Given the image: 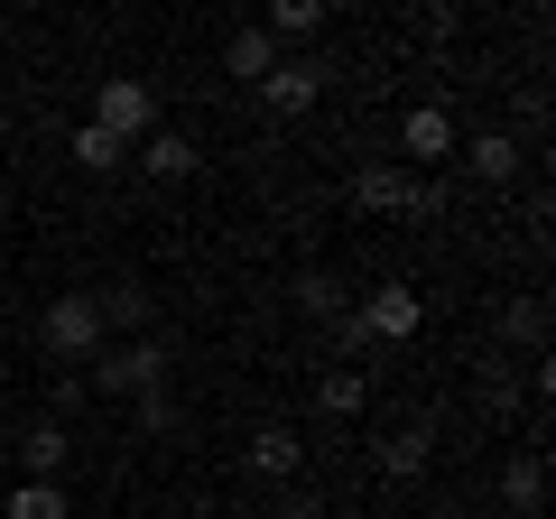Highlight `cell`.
<instances>
[{
	"label": "cell",
	"instance_id": "cell-13",
	"mask_svg": "<svg viewBox=\"0 0 556 519\" xmlns=\"http://www.w3.org/2000/svg\"><path fill=\"white\" fill-rule=\"evenodd\" d=\"M325 28V0H269V20H260V38L269 47H306Z\"/></svg>",
	"mask_w": 556,
	"mask_h": 519
},
{
	"label": "cell",
	"instance_id": "cell-14",
	"mask_svg": "<svg viewBox=\"0 0 556 519\" xmlns=\"http://www.w3.org/2000/svg\"><path fill=\"white\" fill-rule=\"evenodd\" d=\"M65 159H75L84 177H112V167H130V149H121L112 130H93V121H75V130H65Z\"/></svg>",
	"mask_w": 556,
	"mask_h": 519
},
{
	"label": "cell",
	"instance_id": "cell-21",
	"mask_svg": "<svg viewBox=\"0 0 556 519\" xmlns=\"http://www.w3.org/2000/svg\"><path fill=\"white\" fill-rule=\"evenodd\" d=\"M437 214H455V186H445V177H417V167H408V223H437Z\"/></svg>",
	"mask_w": 556,
	"mask_h": 519
},
{
	"label": "cell",
	"instance_id": "cell-27",
	"mask_svg": "<svg viewBox=\"0 0 556 519\" xmlns=\"http://www.w3.org/2000/svg\"><path fill=\"white\" fill-rule=\"evenodd\" d=\"M214 519H241V510H214Z\"/></svg>",
	"mask_w": 556,
	"mask_h": 519
},
{
	"label": "cell",
	"instance_id": "cell-11",
	"mask_svg": "<svg viewBox=\"0 0 556 519\" xmlns=\"http://www.w3.org/2000/svg\"><path fill=\"white\" fill-rule=\"evenodd\" d=\"M353 214H408V167H353Z\"/></svg>",
	"mask_w": 556,
	"mask_h": 519
},
{
	"label": "cell",
	"instance_id": "cell-16",
	"mask_svg": "<svg viewBox=\"0 0 556 519\" xmlns=\"http://www.w3.org/2000/svg\"><path fill=\"white\" fill-rule=\"evenodd\" d=\"M269 65H278V47L260 38V28H232V38H223V75H241V84H269Z\"/></svg>",
	"mask_w": 556,
	"mask_h": 519
},
{
	"label": "cell",
	"instance_id": "cell-22",
	"mask_svg": "<svg viewBox=\"0 0 556 519\" xmlns=\"http://www.w3.org/2000/svg\"><path fill=\"white\" fill-rule=\"evenodd\" d=\"M130 427H139V436H167V427H177V400H167V390H149V400H130Z\"/></svg>",
	"mask_w": 556,
	"mask_h": 519
},
{
	"label": "cell",
	"instance_id": "cell-26",
	"mask_svg": "<svg viewBox=\"0 0 556 519\" xmlns=\"http://www.w3.org/2000/svg\"><path fill=\"white\" fill-rule=\"evenodd\" d=\"M427 519H464V510H455V501H437V510H427Z\"/></svg>",
	"mask_w": 556,
	"mask_h": 519
},
{
	"label": "cell",
	"instance_id": "cell-10",
	"mask_svg": "<svg viewBox=\"0 0 556 519\" xmlns=\"http://www.w3.org/2000/svg\"><path fill=\"white\" fill-rule=\"evenodd\" d=\"M93 306H102V334H112V343L149 334V316H159V298H149V288H93Z\"/></svg>",
	"mask_w": 556,
	"mask_h": 519
},
{
	"label": "cell",
	"instance_id": "cell-7",
	"mask_svg": "<svg viewBox=\"0 0 556 519\" xmlns=\"http://www.w3.org/2000/svg\"><path fill=\"white\" fill-rule=\"evenodd\" d=\"M65 464H75V427L28 418V427H20V473H28V482H65Z\"/></svg>",
	"mask_w": 556,
	"mask_h": 519
},
{
	"label": "cell",
	"instance_id": "cell-25",
	"mask_svg": "<svg viewBox=\"0 0 556 519\" xmlns=\"http://www.w3.org/2000/svg\"><path fill=\"white\" fill-rule=\"evenodd\" d=\"M455 28H464V10H445V0H437V10H417V38H455Z\"/></svg>",
	"mask_w": 556,
	"mask_h": 519
},
{
	"label": "cell",
	"instance_id": "cell-8",
	"mask_svg": "<svg viewBox=\"0 0 556 519\" xmlns=\"http://www.w3.org/2000/svg\"><path fill=\"white\" fill-rule=\"evenodd\" d=\"M130 159L149 167V177H159V186H186V177H195V167H204V149L186 140V130H167V121H159V130H149V140L130 149Z\"/></svg>",
	"mask_w": 556,
	"mask_h": 519
},
{
	"label": "cell",
	"instance_id": "cell-4",
	"mask_svg": "<svg viewBox=\"0 0 556 519\" xmlns=\"http://www.w3.org/2000/svg\"><path fill=\"white\" fill-rule=\"evenodd\" d=\"M353 316H362V334H371V343H417V325H427V298H417L408 279H380L371 298L353 306Z\"/></svg>",
	"mask_w": 556,
	"mask_h": 519
},
{
	"label": "cell",
	"instance_id": "cell-15",
	"mask_svg": "<svg viewBox=\"0 0 556 519\" xmlns=\"http://www.w3.org/2000/svg\"><path fill=\"white\" fill-rule=\"evenodd\" d=\"M427 455H437L427 427H390V436H380V473H390V482H417V473H427Z\"/></svg>",
	"mask_w": 556,
	"mask_h": 519
},
{
	"label": "cell",
	"instance_id": "cell-12",
	"mask_svg": "<svg viewBox=\"0 0 556 519\" xmlns=\"http://www.w3.org/2000/svg\"><path fill=\"white\" fill-rule=\"evenodd\" d=\"M298 464H306V445H298V427H260V436H251V473L260 482H298Z\"/></svg>",
	"mask_w": 556,
	"mask_h": 519
},
{
	"label": "cell",
	"instance_id": "cell-20",
	"mask_svg": "<svg viewBox=\"0 0 556 519\" xmlns=\"http://www.w3.org/2000/svg\"><path fill=\"white\" fill-rule=\"evenodd\" d=\"M298 306L334 325V316H343V279H334V269H298Z\"/></svg>",
	"mask_w": 556,
	"mask_h": 519
},
{
	"label": "cell",
	"instance_id": "cell-6",
	"mask_svg": "<svg viewBox=\"0 0 556 519\" xmlns=\"http://www.w3.org/2000/svg\"><path fill=\"white\" fill-rule=\"evenodd\" d=\"M455 140H464V130H455V112H445V102H417V112L399 121V149L417 159V177H437V159H455Z\"/></svg>",
	"mask_w": 556,
	"mask_h": 519
},
{
	"label": "cell",
	"instance_id": "cell-23",
	"mask_svg": "<svg viewBox=\"0 0 556 519\" xmlns=\"http://www.w3.org/2000/svg\"><path fill=\"white\" fill-rule=\"evenodd\" d=\"M84 400H93V390H84V371H56V408H47V418L65 427V418H75V408H84Z\"/></svg>",
	"mask_w": 556,
	"mask_h": 519
},
{
	"label": "cell",
	"instance_id": "cell-5",
	"mask_svg": "<svg viewBox=\"0 0 556 519\" xmlns=\"http://www.w3.org/2000/svg\"><path fill=\"white\" fill-rule=\"evenodd\" d=\"M260 102H269L278 121L316 112V102H325V56H278V65H269V84H260Z\"/></svg>",
	"mask_w": 556,
	"mask_h": 519
},
{
	"label": "cell",
	"instance_id": "cell-19",
	"mask_svg": "<svg viewBox=\"0 0 556 519\" xmlns=\"http://www.w3.org/2000/svg\"><path fill=\"white\" fill-rule=\"evenodd\" d=\"M10 519H75V501H65V482H20L10 492Z\"/></svg>",
	"mask_w": 556,
	"mask_h": 519
},
{
	"label": "cell",
	"instance_id": "cell-2",
	"mask_svg": "<svg viewBox=\"0 0 556 519\" xmlns=\"http://www.w3.org/2000/svg\"><path fill=\"white\" fill-rule=\"evenodd\" d=\"M38 343H47V362H56V371H84V362L102 353V306H93V288H65L56 306H47V325H38Z\"/></svg>",
	"mask_w": 556,
	"mask_h": 519
},
{
	"label": "cell",
	"instance_id": "cell-24",
	"mask_svg": "<svg viewBox=\"0 0 556 519\" xmlns=\"http://www.w3.org/2000/svg\"><path fill=\"white\" fill-rule=\"evenodd\" d=\"M510 334H519V343H538V334H547V306L519 298V306H510Z\"/></svg>",
	"mask_w": 556,
	"mask_h": 519
},
{
	"label": "cell",
	"instance_id": "cell-1",
	"mask_svg": "<svg viewBox=\"0 0 556 519\" xmlns=\"http://www.w3.org/2000/svg\"><path fill=\"white\" fill-rule=\"evenodd\" d=\"M84 390H93V400H149V390H167V343L159 334L102 343V353L84 362Z\"/></svg>",
	"mask_w": 556,
	"mask_h": 519
},
{
	"label": "cell",
	"instance_id": "cell-18",
	"mask_svg": "<svg viewBox=\"0 0 556 519\" xmlns=\"http://www.w3.org/2000/svg\"><path fill=\"white\" fill-rule=\"evenodd\" d=\"M316 408H325V418H362V408H371V380H362V371H325L316 380Z\"/></svg>",
	"mask_w": 556,
	"mask_h": 519
},
{
	"label": "cell",
	"instance_id": "cell-3",
	"mask_svg": "<svg viewBox=\"0 0 556 519\" xmlns=\"http://www.w3.org/2000/svg\"><path fill=\"white\" fill-rule=\"evenodd\" d=\"M93 130H112L121 149H139L149 130H159V93L139 75H102V93H93Z\"/></svg>",
	"mask_w": 556,
	"mask_h": 519
},
{
	"label": "cell",
	"instance_id": "cell-9",
	"mask_svg": "<svg viewBox=\"0 0 556 519\" xmlns=\"http://www.w3.org/2000/svg\"><path fill=\"white\" fill-rule=\"evenodd\" d=\"M455 159L473 167V186H510V177H519V159H529V149H519L510 130H473V140H455Z\"/></svg>",
	"mask_w": 556,
	"mask_h": 519
},
{
	"label": "cell",
	"instance_id": "cell-17",
	"mask_svg": "<svg viewBox=\"0 0 556 519\" xmlns=\"http://www.w3.org/2000/svg\"><path fill=\"white\" fill-rule=\"evenodd\" d=\"M501 501H510L519 519H538V510H547V464H538V455H510V473H501Z\"/></svg>",
	"mask_w": 556,
	"mask_h": 519
}]
</instances>
